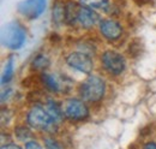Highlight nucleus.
<instances>
[{"mask_svg":"<svg viewBox=\"0 0 156 149\" xmlns=\"http://www.w3.org/2000/svg\"><path fill=\"white\" fill-rule=\"evenodd\" d=\"M98 22H101V20H100L98 12H95L90 7H85V6L80 5L79 12H78V23L80 24L82 28L90 29V28L95 27Z\"/></svg>","mask_w":156,"mask_h":149,"instance_id":"9","label":"nucleus"},{"mask_svg":"<svg viewBox=\"0 0 156 149\" xmlns=\"http://www.w3.org/2000/svg\"><path fill=\"white\" fill-rule=\"evenodd\" d=\"M27 40V31L20 23L13 22L7 24L1 35V42L10 49H20Z\"/></svg>","mask_w":156,"mask_h":149,"instance_id":"3","label":"nucleus"},{"mask_svg":"<svg viewBox=\"0 0 156 149\" xmlns=\"http://www.w3.org/2000/svg\"><path fill=\"white\" fill-rule=\"evenodd\" d=\"M1 149H22L18 144H15V143H7V144H2Z\"/></svg>","mask_w":156,"mask_h":149,"instance_id":"20","label":"nucleus"},{"mask_svg":"<svg viewBox=\"0 0 156 149\" xmlns=\"http://www.w3.org/2000/svg\"><path fill=\"white\" fill-rule=\"evenodd\" d=\"M46 7V0H25L20 2L18 11L27 18L34 19L42 15Z\"/></svg>","mask_w":156,"mask_h":149,"instance_id":"7","label":"nucleus"},{"mask_svg":"<svg viewBox=\"0 0 156 149\" xmlns=\"http://www.w3.org/2000/svg\"><path fill=\"white\" fill-rule=\"evenodd\" d=\"M100 33L105 38L115 41L122 35V27L114 19H103L100 22Z\"/></svg>","mask_w":156,"mask_h":149,"instance_id":"8","label":"nucleus"},{"mask_svg":"<svg viewBox=\"0 0 156 149\" xmlns=\"http://www.w3.org/2000/svg\"><path fill=\"white\" fill-rule=\"evenodd\" d=\"M78 93L84 102H98L106 94V82L96 74H89L78 87Z\"/></svg>","mask_w":156,"mask_h":149,"instance_id":"1","label":"nucleus"},{"mask_svg":"<svg viewBox=\"0 0 156 149\" xmlns=\"http://www.w3.org/2000/svg\"><path fill=\"white\" fill-rule=\"evenodd\" d=\"M44 108H46V111L48 112V114L52 117V119L59 124V123H61L62 122V119L65 118V113H64V110L61 108V106H60V104H58L57 101H54V100H47V102H46V105H44Z\"/></svg>","mask_w":156,"mask_h":149,"instance_id":"11","label":"nucleus"},{"mask_svg":"<svg viewBox=\"0 0 156 149\" xmlns=\"http://www.w3.org/2000/svg\"><path fill=\"white\" fill-rule=\"evenodd\" d=\"M27 123L30 128L40 131H52L57 126V123L41 105H35L29 110L27 114Z\"/></svg>","mask_w":156,"mask_h":149,"instance_id":"2","label":"nucleus"},{"mask_svg":"<svg viewBox=\"0 0 156 149\" xmlns=\"http://www.w3.org/2000/svg\"><path fill=\"white\" fill-rule=\"evenodd\" d=\"M41 82L43 83V85L48 90H51L53 93H59L62 89L61 81L58 79L54 74H48V72H42L41 74Z\"/></svg>","mask_w":156,"mask_h":149,"instance_id":"12","label":"nucleus"},{"mask_svg":"<svg viewBox=\"0 0 156 149\" xmlns=\"http://www.w3.org/2000/svg\"><path fill=\"white\" fill-rule=\"evenodd\" d=\"M25 149H43V148H42V146L37 141L31 140V141H29V142L25 143Z\"/></svg>","mask_w":156,"mask_h":149,"instance_id":"19","label":"nucleus"},{"mask_svg":"<svg viewBox=\"0 0 156 149\" xmlns=\"http://www.w3.org/2000/svg\"><path fill=\"white\" fill-rule=\"evenodd\" d=\"M53 20L58 24L64 22V6H61L60 4H55L53 9Z\"/></svg>","mask_w":156,"mask_h":149,"instance_id":"17","label":"nucleus"},{"mask_svg":"<svg viewBox=\"0 0 156 149\" xmlns=\"http://www.w3.org/2000/svg\"><path fill=\"white\" fill-rule=\"evenodd\" d=\"M44 149H62V146L53 137H46L43 140Z\"/></svg>","mask_w":156,"mask_h":149,"instance_id":"18","label":"nucleus"},{"mask_svg":"<svg viewBox=\"0 0 156 149\" xmlns=\"http://www.w3.org/2000/svg\"><path fill=\"white\" fill-rule=\"evenodd\" d=\"M143 149H156V143L155 142H148L144 144Z\"/></svg>","mask_w":156,"mask_h":149,"instance_id":"21","label":"nucleus"},{"mask_svg":"<svg viewBox=\"0 0 156 149\" xmlns=\"http://www.w3.org/2000/svg\"><path fill=\"white\" fill-rule=\"evenodd\" d=\"M15 135H16V137H17L18 141L25 142V143L29 142V141H31V138H33V132L30 131V129H28V128H25L23 125L17 126L15 129Z\"/></svg>","mask_w":156,"mask_h":149,"instance_id":"15","label":"nucleus"},{"mask_svg":"<svg viewBox=\"0 0 156 149\" xmlns=\"http://www.w3.org/2000/svg\"><path fill=\"white\" fill-rule=\"evenodd\" d=\"M101 63L105 70L113 76H119L126 67V60L124 56L117 51H112V49L106 51L102 54Z\"/></svg>","mask_w":156,"mask_h":149,"instance_id":"4","label":"nucleus"},{"mask_svg":"<svg viewBox=\"0 0 156 149\" xmlns=\"http://www.w3.org/2000/svg\"><path fill=\"white\" fill-rule=\"evenodd\" d=\"M65 118L71 122H82L88 118L89 108L82 99H69L64 107Z\"/></svg>","mask_w":156,"mask_h":149,"instance_id":"5","label":"nucleus"},{"mask_svg":"<svg viewBox=\"0 0 156 149\" xmlns=\"http://www.w3.org/2000/svg\"><path fill=\"white\" fill-rule=\"evenodd\" d=\"M49 58L46 56V54H37L33 59L31 61V67L36 71H42L44 72V70L49 66Z\"/></svg>","mask_w":156,"mask_h":149,"instance_id":"13","label":"nucleus"},{"mask_svg":"<svg viewBox=\"0 0 156 149\" xmlns=\"http://www.w3.org/2000/svg\"><path fill=\"white\" fill-rule=\"evenodd\" d=\"M15 59L11 56L7 61H6V66H5V70H4V74H2V78H1V83L5 84V83H9L13 76V69H15Z\"/></svg>","mask_w":156,"mask_h":149,"instance_id":"16","label":"nucleus"},{"mask_svg":"<svg viewBox=\"0 0 156 149\" xmlns=\"http://www.w3.org/2000/svg\"><path fill=\"white\" fill-rule=\"evenodd\" d=\"M66 64L77 70L79 72H83V74H90L94 69V61L91 59V56L83 53V52H71L66 56Z\"/></svg>","mask_w":156,"mask_h":149,"instance_id":"6","label":"nucleus"},{"mask_svg":"<svg viewBox=\"0 0 156 149\" xmlns=\"http://www.w3.org/2000/svg\"><path fill=\"white\" fill-rule=\"evenodd\" d=\"M82 6L90 7V9H102L107 10L109 7V1L108 0H79Z\"/></svg>","mask_w":156,"mask_h":149,"instance_id":"14","label":"nucleus"},{"mask_svg":"<svg viewBox=\"0 0 156 149\" xmlns=\"http://www.w3.org/2000/svg\"><path fill=\"white\" fill-rule=\"evenodd\" d=\"M79 5L75 1H67L64 6V22L67 25H75L78 22Z\"/></svg>","mask_w":156,"mask_h":149,"instance_id":"10","label":"nucleus"}]
</instances>
